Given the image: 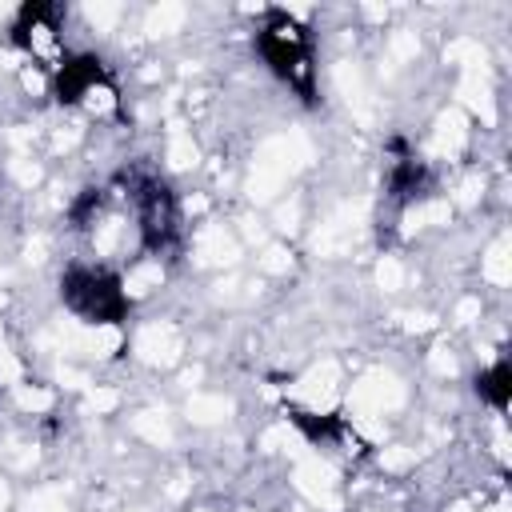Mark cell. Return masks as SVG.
Wrapping results in <instances>:
<instances>
[{"instance_id": "obj_2", "label": "cell", "mask_w": 512, "mask_h": 512, "mask_svg": "<svg viewBox=\"0 0 512 512\" xmlns=\"http://www.w3.org/2000/svg\"><path fill=\"white\" fill-rule=\"evenodd\" d=\"M60 300L84 316L88 324H120L128 316V296L120 288V276L108 268H68L60 276Z\"/></svg>"}, {"instance_id": "obj_7", "label": "cell", "mask_w": 512, "mask_h": 512, "mask_svg": "<svg viewBox=\"0 0 512 512\" xmlns=\"http://www.w3.org/2000/svg\"><path fill=\"white\" fill-rule=\"evenodd\" d=\"M476 392H480V400H488L492 408H508V396H512V368L500 360V364H492L488 372H480L476 376Z\"/></svg>"}, {"instance_id": "obj_6", "label": "cell", "mask_w": 512, "mask_h": 512, "mask_svg": "<svg viewBox=\"0 0 512 512\" xmlns=\"http://www.w3.org/2000/svg\"><path fill=\"white\" fill-rule=\"evenodd\" d=\"M424 184H428V168H424L420 160H412V156L396 160V168H392V180H388V192H392L396 200H412V196H424Z\"/></svg>"}, {"instance_id": "obj_1", "label": "cell", "mask_w": 512, "mask_h": 512, "mask_svg": "<svg viewBox=\"0 0 512 512\" xmlns=\"http://www.w3.org/2000/svg\"><path fill=\"white\" fill-rule=\"evenodd\" d=\"M256 48L264 56V64L288 84L296 88L304 100H316V80H312V44L308 32L288 16V12H268L260 32H256Z\"/></svg>"}, {"instance_id": "obj_8", "label": "cell", "mask_w": 512, "mask_h": 512, "mask_svg": "<svg viewBox=\"0 0 512 512\" xmlns=\"http://www.w3.org/2000/svg\"><path fill=\"white\" fill-rule=\"evenodd\" d=\"M292 420L300 424V432H304L308 440H336L340 428H344L336 416H320V420H316L312 412H296V408H292Z\"/></svg>"}, {"instance_id": "obj_3", "label": "cell", "mask_w": 512, "mask_h": 512, "mask_svg": "<svg viewBox=\"0 0 512 512\" xmlns=\"http://www.w3.org/2000/svg\"><path fill=\"white\" fill-rule=\"evenodd\" d=\"M132 200H136V220H140L144 248L164 252L180 232V212H176L172 188L160 176H136L132 180Z\"/></svg>"}, {"instance_id": "obj_4", "label": "cell", "mask_w": 512, "mask_h": 512, "mask_svg": "<svg viewBox=\"0 0 512 512\" xmlns=\"http://www.w3.org/2000/svg\"><path fill=\"white\" fill-rule=\"evenodd\" d=\"M100 92H112V80L104 72V60L100 56H68L60 60V72H56V100L60 104H80L84 96H96Z\"/></svg>"}, {"instance_id": "obj_9", "label": "cell", "mask_w": 512, "mask_h": 512, "mask_svg": "<svg viewBox=\"0 0 512 512\" xmlns=\"http://www.w3.org/2000/svg\"><path fill=\"white\" fill-rule=\"evenodd\" d=\"M100 200H104V196H100V188H84V196L72 204V220H76V228H84V220L100 208Z\"/></svg>"}, {"instance_id": "obj_5", "label": "cell", "mask_w": 512, "mask_h": 512, "mask_svg": "<svg viewBox=\"0 0 512 512\" xmlns=\"http://www.w3.org/2000/svg\"><path fill=\"white\" fill-rule=\"evenodd\" d=\"M56 8L52 4H24L20 8V16H16V24H12V36H16V44L20 48H28L32 56H56L60 52V40H56Z\"/></svg>"}]
</instances>
